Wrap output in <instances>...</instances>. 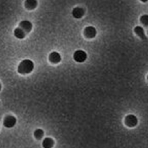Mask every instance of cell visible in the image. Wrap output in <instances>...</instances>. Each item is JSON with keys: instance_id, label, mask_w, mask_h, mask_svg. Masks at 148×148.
Returning <instances> with one entry per match:
<instances>
[{"instance_id": "6da1fadb", "label": "cell", "mask_w": 148, "mask_h": 148, "mask_svg": "<svg viewBox=\"0 0 148 148\" xmlns=\"http://www.w3.org/2000/svg\"><path fill=\"white\" fill-rule=\"evenodd\" d=\"M34 62L30 60L26 59L22 61L18 66L17 71L21 74H29L31 73L34 69Z\"/></svg>"}, {"instance_id": "7a4b0ae2", "label": "cell", "mask_w": 148, "mask_h": 148, "mask_svg": "<svg viewBox=\"0 0 148 148\" xmlns=\"http://www.w3.org/2000/svg\"><path fill=\"white\" fill-rule=\"evenodd\" d=\"M74 61L78 63H83L87 58V54L83 50H77L73 54Z\"/></svg>"}, {"instance_id": "3957f363", "label": "cell", "mask_w": 148, "mask_h": 148, "mask_svg": "<svg viewBox=\"0 0 148 148\" xmlns=\"http://www.w3.org/2000/svg\"><path fill=\"white\" fill-rule=\"evenodd\" d=\"M125 123L129 127H134L138 124V119L134 115H128L125 118Z\"/></svg>"}, {"instance_id": "277c9868", "label": "cell", "mask_w": 148, "mask_h": 148, "mask_svg": "<svg viewBox=\"0 0 148 148\" xmlns=\"http://www.w3.org/2000/svg\"><path fill=\"white\" fill-rule=\"evenodd\" d=\"M17 122L16 118L12 115L7 116L3 121V125L7 128H13Z\"/></svg>"}, {"instance_id": "5b68a950", "label": "cell", "mask_w": 148, "mask_h": 148, "mask_svg": "<svg viewBox=\"0 0 148 148\" xmlns=\"http://www.w3.org/2000/svg\"><path fill=\"white\" fill-rule=\"evenodd\" d=\"M32 24L28 20L22 21L20 23L19 27L21 28L26 34L29 33L32 29Z\"/></svg>"}, {"instance_id": "8992f818", "label": "cell", "mask_w": 148, "mask_h": 148, "mask_svg": "<svg viewBox=\"0 0 148 148\" xmlns=\"http://www.w3.org/2000/svg\"><path fill=\"white\" fill-rule=\"evenodd\" d=\"M84 34L88 38H93L97 34V30L93 26H88L84 30Z\"/></svg>"}, {"instance_id": "52a82bcc", "label": "cell", "mask_w": 148, "mask_h": 148, "mask_svg": "<svg viewBox=\"0 0 148 148\" xmlns=\"http://www.w3.org/2000/svg\"><path fill=\"white\" fill-rule=\"evenodd\" d=\"M49 60L52 63H58L62 60L61 54L57 52H52L49 56Z\"/></svg>"}, {"instance_id": "ba28073f", "label": "cell", "mask_w": 148, "mask_h": 148, "mask_svg": "<svg viewBox=\"0 0 148 148\" xmlns=\"http://www.w3.org/2000/svg\"><path fill=\"white\" fill-rule=\"evenodd\" d=\"M85 11L83 8L80 7H77L74 8L72 11V15L75 18L80 19L84 15Z\"/></svg>"}, {"instance_id": "9c48e42d", "label": "cell", "mask_w": 148, "mask_h": 148, "mask_svg": "<svg viewBox=\"0 0 148 148\" xmlns=\"http://www.w3.org/2000/svg\"><path fill=\"white\" fill-rule=\"evenodd\" d=\"M134 32L138 36L140 37L143 40H147V38L144 33V30L141 26H136L134 28Z\"/></svg>"}, {"instance_id": "30bf717a", "label": "cell", "mask_w": 148, "mask_h": 148, "mask_svg": "<svg viewBox=\"0 0 148 148\" xmlns=\"http://www.w3.org/2000/svg\"><path fill=\"white\" fill-rule=\"evenodd\" d=\"M54 144V141L51 138H46L42 142V146L43 148H52Z\"/></svg>"}, {"instance_id": "8fae6325", "label": "cell", "mask_w": 148, "mask_h": 148, "mask_svg": "<svg viewBox=\"0 0 148 148\" xmlns=\"http://www.w3.org/2000/svg\"><path fill=\"white\" fill-rule=\"evenodd\" d=\"M37 1L36 0H27L25 2V7L27 9L29 10H34L37 6Z\"/></svg>"}, {"instance_id": "7c38bea8", "label": "cell", "mask_w": 148, "mask_h": 148, "mask_svg": "<svg viewBox=\"0 0 148 148\" xmlns=\"http://www.w3.org/2000/svg\"><path fill=\"white\" fill-rule=\"evenodd\" d=\"M26 34L20 27H17L14 30V35L18 39H23L26 37Z\"/></svg>"}, {"instance_id": "4fadbf2b", "label": "cell", "mask_w": 148, "mask_h": 148, "mask_svg": "<svg viewBox=\"0 0 148 148\" xmlns=\"http://www.w3.org/2000/svg\"><path fill=\"white\" fill-rule=\"evenodd\" d=\"M43 135H44V131L42 129H38L34 132V136L38 140L41 139L43 138Z\"/></svg>"}, {"instance_id": "5bb4252c", "label": "cell", "mask_w": 148, "mask_h": 148, "mask_svg": "<svg viewBox=\"0 0 148 148\" xmlns=\"http://www.w3.org/2000/svg\"><path fill=\"white\" fill-rule=\"evenodd\" d=\"M140 21L141 23L145 26V27H147L148 25V16L147 14H144L140 18Z\"/></svg>"}, {"instance_id": "9a60e30c", "label": "cell", "mask_w": 148, "mask_h": 148, "mask_svg": "<svg viewBox=\"0 0 148 148\" xmlns=\"http://www.w3.org/2000/svg\"><path fill=\"white\" fill-rule=\"evenodd\" d=\"M1 83H0V91H1Z\"/></svg>"}]
</instances>
